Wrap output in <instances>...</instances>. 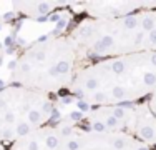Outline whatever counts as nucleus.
<instances>
[{
  "instance_id": "obj_8",
  "label": "nucleus",
  "mask_w": 156,
  "mask_h": 150,
  "mask_svg": "<svg viewBox=\"0 0 156 150\" xmlns=\"http://www.w3.org/2000/svg\"><path fill=\"white\" fill-rule=\"evenodd\" d=\"M70 129V123H48L10 144L7 150H62Z\"/></svg>"
},
{
  "instance_id": "obj_9",
  "label": "nucleus",
  "mask_w": 156,
  "mask_h": 150,
  "mask_svg": "<svg viewBox=\"0 0 156 150\" xmlns=\"http://www.w3.org/2000/svg\"><path fill=\"white\" fill-rule=\"evenodd\" d=\"M133 137L150 148L156 147V115L151 112L146 100L136 103V123Z\"/></svg>"
},
{
  "instance_id": "obj_5",
  "label": "nucleus",
  "mask_w": 156,
  "mask_h": 150,
  "mask_svg": "<svg viewBox=\"0 0 156 150\" xmlns=\"http://www.w3.org/2000/svg\"><path fill=\"white\" fill-rule=\"evenodd\" d=\"M62 150H153L123 132H96L72 125Z\"/></svg>"
},
{
  "instance_id": "obj_2",
  "label": "nucleus",
  "mask_w": 156,
  "mask_h": 150,
  "mask_svg": "<svg viewBox=\"0 0 156 150\" xmlns=\"http://www.w3.org/2000/svg\"><path fill=\"white\" fill-rule=\"evenodd\" d=\"M66 37L81 62L156 52V10H141L118 18L87 17Z\"/></svg>"
},
{
  "instance_id": "obj_10",
  "label": "nucleus",
  "mask_w": 156,
  "mask_h": 150,
  "mask_svg": "<svg viewBox=\"0 0 156 150\" xmlns=\"http://www.w3.org/2000/svg\"><path fill=\"white\" fill-rule=\"evenodd\" d=\"M72 2H58V0H20L13 2L12 7L18 13L28 18H43L50 13H55L60 9H66Z\"/></svg>"
},
{
  "instance_id": "obj_6",
  "label": "nucleus",
  "mask_w": 156,
  "mask_h": 150,
  "mask_svg": "<svg viewBox=\"0 0 156 150\" xmlns=\"http://www.w3.org/2000/svg\"><path fill=\"white\" fill-rule=\"evenodd\" d=\"M136 123V103L93 107L83 117V129L96 132H123L133 137Z\"/></svg>"
},
{
  "instance_id": "obj_11",
  "label": "nucleus",
  "mask_w": 156,
  "mask_h": 150,
  "mask_svg": "<svg viewBox=\"0 0 156 150\" xmlns=\"http://www.w3.org/2000/svg\"><path fill=\"white\" fill-rule=\"evenodd\" d=\"M146 102H148V105H150L151 112H153V114L156 115V90H154L153 93H151V97H150V99L146 100Z\"/></svg>"
},
{
  "instance_id": "obj_3",
  "label": "nucleus",
  "mask_w": 156,
  "mask_h": 150,
  "mask_svg": "<svg viewBox=\"0 0 156 150\" xmlns=\"http://www.w3.org/2000/svg\"><path fill=\"white\" fill-rule=\"evenodd\" d=\"M81 60L66 35L50 37L27 47L12 65V82L40 93L68 90Z\"/></svg>"
},
{
  "instance_id": "obj_12",
  "label": "nucleus",
  "mask_w": 156,
  "mask_h": 150,
  "mask_svg": "<svg viewBox=\"0 0 156 150\" xmlns=\"http://www.w3.org/2000/svg\"><path fill=\"white\" fill-rule=\"evenodd\" d=\"M0 150H7V147H5V145H3V144H2V142H0Z\"/></svg>"
},
{
  "instance_id": "obj_1",
  "label": "nucleus",
  "mask_w": 156,
  "mask_h": 150,
  "mask_svg": "<svg viewBox=\"0 0 156 150\" xmlns=\"http://www.w3.org/2000/svg\"><path fill=\"white\" fill-rule=\"evenodd\" d=\"M154 90L156 52H146L85 63L66 92L93 108L138 103Z\"/></svg>"
},
{
  "instance_id": "obj_7",
  "label": "nucleus",
  "mask_w": 156,
  "mask_h": 150,
  "mask_svg": "<svg viewBox=\"0 0 156 150\" xmlns=\"http://www.w3.org/2000/svg\"><path fill=\"white\" fill-rule=\"evenodd\" d=\"M87 13L88 18H118L131 15L141 10H156V2L148 0H87V2H72Z\"/></svg>"
},
{
  "instance_id": "obj_4",
  "label": "nucleus",
  "mask_w": 156,
  "mask_h": 150,
  "mask_svg": "<svg viewBox=\"0 0 156 150\" xmlns=\"http://www.w3.org/2000/svg\"><path fill=\"white\" fill-rule=\"evenodd\" d=\"M55 103L50 95L7 85L0 88V142L10 145L50 123Z\"/></svg>"
}]
</instances>
